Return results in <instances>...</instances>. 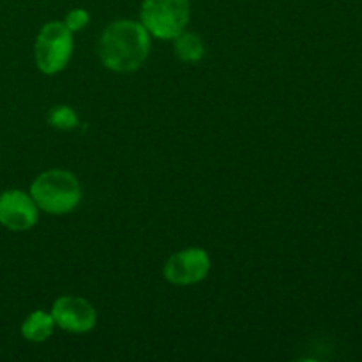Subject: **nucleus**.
<instances>
[{"instance_id": "obj_11", "label": "nucleus", "mask_w": 362, "mask_h": 362, "mask_svg": "<svg viewBox=\"0 0 362 362\" xmlns=\"http://www.w3.org/2000/svg\"><path fill=\"white\" fill-rule=\"evenodd\" d=\"M88 21H90V16H88L87 11H85V9H73L66 16L64 23H66V27L69 28L71 32H78V30H81V28L87 27Z\"/></svg>"}, {"instance_id": "obj_8", "label": "nucleus", "mask_w": 362, "mask_h": 362, "mask_svg": "<svg viewBox=\"0 0 362 362\" xmlns=\"http://www.w3.org/2000/svg\"><path fill=\"white\" fill-rule=\"evenodd\" d=\"M53 327H55V320H53L52 313L34 311L21 324V336L28 341L41 343L53 334Z\"/></svg>"}, {"instance_id": "obj_5", "label": "nucleus", "mask_w": 362, "mask_h": 362, "mask_svg": "<svg viewBox=\"0 0 362 362\" xmlns=\"http://www.w3.org/2000/svg\"><path fill=\"white\" fill-rule=\"evenodd\" d=\"M211 271V258L202 247H187L172 255L165 264L163 274L172 285L187 286L204 281Z\"/></svg>"}, {"instance_id": "obj_6", "label": "nucleus", "mask_w": 362, "mask_h": 362, "mask_svg": "<svg viewBox=\"0 0 362 362\" xmlns=\"http://www.w3.org/2000/svg\"><path fill=\"white\" fill-rule=\"evenodd\" d=\"M39 207L34 198L21 189H7L0 193V225L11 232H27L35 226Z\"/></svg>"}, {"instance_id": "obj_7", "label": "nucleus", "mask_w": 362, "mask_h": 362, "mask_svg": "<svg viewBox=\"0 0 362 362\" xmlns=\"http://www.w3.org/2000/svg\"><path fill=\"white\" fill-rule=\"evenodd\" d=\"M52 317L55 320V325H59L62 331L83 334L95 327L98 311L88 300L81 299V297L66 296L55 300L52 308Z\"/></svg>"}, {"instance_id": "obj_3", "label": "nucleus", "mask_w": 362, "mask_h": 362, "mask_svg": "<svg viewBox=\"0 0 362 362\" xmlns=\"http://www.w3.org/2000/svg\"><path fill=\"white\" fill-rule=\"evenodd\" d=\"M73 32L64 21H49L37 34L34 45L35 66L45 74H57L69 64L73 55Z\"/></svg>"}, {"instance_id": "obj_1", "label": "nucleus", "mask_w": 362, "mask_h": 362, "mask_svg": "<svg viewBox=\"0 0 362 362\" xmlns=\"http://www.w3.org/2000/svg\"><path fill=\"white\" fill-rule=\"evenodd\" d=\"M151 52V34L141 23L119 20L110 23L99 39V57L105 67L131 73L141 67Z\"/></svg>"}, {"instance_id": "obj_4", "label": "nucleus", "mask_w": 362, "mask_h": 362, "mask_svg": "<svg viewBox=\"0 0 362 362\" xmlns=\"http://www.w3.org/2000/svg\"><path fill=\"white\" fill-rule=\"evenodd\" d=\"M191 16L189 0H144L141 25L158 39H175Z\"/></svg>"}, {"instance_id": "obj_10", "label": "nucleus", "mask_w": 362, "mask_h": 362, "mask_svg": "<svg viewBox=\"0 0 362 362\" xmlns=\"http://www.w3.org/2000/svg\"><path fill=\"white\" fill-rule=\"evenodd\" d=\"M46 122L52 127H55V129L71 131L74 129V127H78L80 120H78L76 112H74L71 106L59 105L49 108V112L46 113Z\"/></svg>"}, {"instance_id": "obj_2", "label": "nucleus", "mask_w": 362, "mask_h": 362, "mask_svg": "<svg viewBox=\"0 0 362 362\" xmlns=\"http://www.w3.org/2000/svg\"><path fill=\"white\" fill-rule=\"evenodd\" d=\"M30 197L35 205L48 214H67L81 200V186L67 170H48L35 177L30 186Z\"/></svg>"}, {"instance_id": "obj_9", "label": "nucleus", "mask_w": 362, "mask_h": 362, "mask_svg": "<svg viewBox=\"0 0 362 362\" xmlns=\"http://www.w3.org/2000/svg\"><path fill=\"white\" fill-rule=\"evenodd\" d=\"M173 41H175L173 42V49H175L177 59L182 60V62L197 64L204 59L205 46L198 34H193V32H180Z\"/></svg>"}]
</instances>
